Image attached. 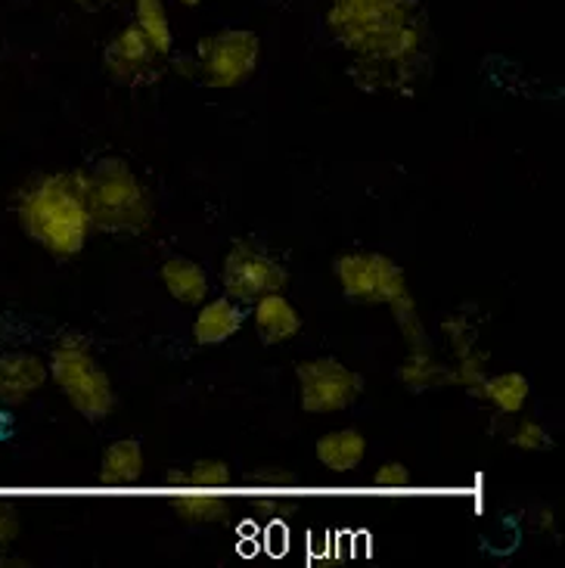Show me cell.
Here are the masks:
<instances>
[{
  "instance_id": "15",
  "label": "cell",
  "mask_w": 565,
  "mask_h": 568,
  "mask_svg": "<svg viewBox=\"0 0 565 568\" xmlns=\"http://www.w3.org/2000/svg\"><path fill=\"white\" fill-rule=\"evenodd\" d=\"M159 277L171 298L181 305H202L209 298V274L193 258H169L159 267Z\"/></svg>"
},
{
  "instance_id": "30",
  "label": "cell",
  "mask_w": 565,
  "mask_h": 568,
  "mask_svg": "<svg viewBox=\"0 0 565 568\" xmlns=\"http://www.w3.org/2000/svg\"><path fill=\"white\" fill-rule=\"evenodd\" d=\"M181 7H199V3H205V0H178Z\"/></svg>"
},
{
  "instance_id": "10",
  "label": "cell",
  "mask_w": 565,
  "mask_h": 568,
  "mask_svg": "<svg viewBox=\"0 0 565 568\" xmlns=\"http://www.w3.org/2000/svg\"><path fill=\"white\" fill-rule=\"evenodd\" d=\"M47 361L31 352H3L0 354V410H16L29 404L44 385Z\"/></svg>"
},
{
  "instance_id": "7",
  "label": "cell",
  "mask_w": 565,
  "mask_h": 568,
  "mask_svg": "<svg viewBox=\"0 0 565 568\" xmlns=\"http://www.w3.org/2000/svg\"><path fill=\"white\" fill-rule=\"evenodd\" d=\"M299 404L305 414H339L349 410L364 392V376L336 357H314L295 367Z\"/></svg>"
},
{
  "instance_id": "16",
  "label": "cell",
  "mask_w": 565,
  "mask_h": 568,
  "mask_svg": "<svg viewBox=\"0 0 565 568\" xmlns=\"http://www.w3.org/2000/svg\"><path fill=\"white\" fill-rule=\"evenodd\" d=\"M174 513L193 525H212L221 523L228 516V497L218 494V488H178V494L171 497Z\"/></svg>"
},
{
  "instance_id": "29",
  "label": "cell",
  "mask_w": 565,
  "mask_h": 568,
  "mask_svg": "<svg viewBox=\"0 0 565 568\" xmlns=\"http://www.w3.org/2000/svg\"><path fill=\"white\" fill-rule=\"evenodd\" d=\"M72 3H81V7H100V3H112V0H72Z\"/></svg>"
},
{
  "instance_id": "13",
  "label": "cell",
  "mask_w": 565,
  "mask_h": 568,
  "mask_svg": "<svg viewBox=\"0 0 565 568\" xmlns=\"http://www.w3.org/2000/svg\"><path fill=\"white\" fill-rule=\"evenodd\" d=\"M317 460L330 473H354L367 460V438L357 429H333L317 438Z\"/></svg>"
},
{
  "instance_id": "21",
  "label": "cell",
  "mask_w": 565,
  "mask_h": 568,
  "mask_svg": "<svg viewBox=\"0 0 565 568\" xmlns=\"http://www.w3.org/2000/svg\"><path fill=\"white\" fill-rule=\"evenodd\" d=\"M186 485L184 488H228L230 481H233V469H230L224 460H196L193 466H186Z\"/></svg>"
},
{
  "instance_id": "27",
  "label": "cell",
  "mask_w": 565,
  "mask_h": 568,
  "mask_svg": "<svg viewBox=\"0 0 565 568\" xmlns=\"http://www.w3.org/2000/svg\"><path fill=\"white\" fill-rule=\"evenodd\" d=\"M252 481L259 488H268V491H274V488H292L295 485V473L280 469V466H261V469L252 473Z\"/></svg>"
},
{
  "instance_id": "8",
  "label": "cell",
  "mask_w": 565,
  "mask_h": 568,
  "mask_svg": "<svg viewBox=\"0 0 565 568\" xmlns=\"http://www.w3.org/2000/svg\"><path fill=\"white\" fill-rule=\"evenodd\" d=\"M224 295L236 298L240 305H252L268 292H283L290 286V271L274 255L261 252L252 243H233L221 271Z\"/></svg>"
},
{
  "instance_id": "11",
  "label": "cell",
  "mask_w": 565,
  "mask_h": 568,
  "mask_svg": "<svg viewBox=\"0 0 565 568\" xmlns=\"http://www.w3.org/2000/svg\"><path fill=\"white\" fill-rule=\"evenodd\" d=\"M245 311L236 298L230 295H218V298H205L199 305L196 321H193V342L202 348L212 345H224L228 338H233L243 329Z\"/></svg>"
},
{
  "instance_id": "26",
  "label": "cell",
  "mask_w": 565,
  "mask_h": 568,
  "mask_svg": "<svg viewBox=\"0 0 565 568\" xmlns=\"http://www.w3.org/2000/svg\"><path fill=\"white\" fill-rule=\"evenodd\" d=\"M16 538H19V509L7 500H0V559Z\"/></svg>"
},
{
  "instance_id": "23",
  "label": "cell",
  "mask_w": 565,
  "mask_h": 568,
  "mask_svg": "<svg viewBox=\"0 0 565 568\" xmlns=\"http://www.w3.org/2000/svg\"><path fill=\"white\" fill-rule=\"evenodd\" d=\"M509 445L519 447V450H528V454H537V450H551L553 438L551 432L544 429L537 419H522L519 426L509 435Z\"/></svg>"
},
{
  "instance_id": "3",
  "label": "cell",
  "mask_w": 565,
  "mask_h": 568,
  "mask_svg": "<svg viewBox=\"0 0 565 568\" xmlns=\"http://www.w3.org/2000/svg\"><path fill=\"white\" fill-rule=\"evenodd\" d=\"M84 174V205L97 233H143L153 224L150 190L124 159L107 155Z\"/></svg>"
},
{
  "instance_id": "2",
  "label": "cell",
  "mask_w": 565,
  "mask_h": 568,
  "mask_svg": "<svg viewBox=\"0 0 565 568\" xmlns=\"http://www.w3.org/2000/svg\"><path fill=\"white\" fill-rule=\"evenodd\" d=\"M16 215L31 243L57 258H72L91 240L84 205V174L53 171L26 184L16 196Z\"/></svg>"
},
{
  "instance_id": "25",
  "label": "cell",
  "mask_w": 565,
  "mask_h": 568,
  "mask_svg": "<svg viewBox=\"0 0 565 568\" xmlns=\"http://www.w3.org/2000/svg\"><path fill=\"white\" fill-rule=\"evenodd\" d=\"M444 336L451 338V348H454V354H466L473 352V329H470V323H466V317H451V321H444Z\"/></svg>"
},
{
  "instance_id": "19",
  "label": "cell",
  "mask_w": 565,
  "mask_h": 568,
  "mask_svg": "<svg viewBox=\"0 0 565 568\" xmlns=\"http://www.w3.org/2000/svg\"><path fill=\"white\" fill-rule=\"evenodd\" d=\"M134 3V22H138L143 34L150 38L159 57H169L174 47V31H171L169 13L162 0H131Z\"/></svg>"
},
{
  "instance_id": "6",
  "label": "cell",
  "mask_w": 565,
  "mask_h": 568,
  "mask_svg": "<svg viewBox=\"0 0 565 568\" xmlns=\"http://www.w3.org/2000/svg\"><path fill=\"white\" fill-rule=\"evenodd\" d=\"M342 292L361 305H392L407 292L404 267L382 252H345L333 262Z\"/></svg>"
},
{
  "instance_id": "18",
  "label": "cell",
  "mask_w": 565,
  "mask_h": 568,
  "mask_svg": "<svg viewBox=\"0 0 565 568\" xmlns=\"http://www.w3.org/2000/svg\"><path fill=\"white\" fill-rule=\"evenodd\" d=\"M397 379L407 385L411 392H428V388H442L454 385V369L444 367L442 361L428 352H411L407 361L397 367Z\"/></svg>"
},
{
  "instance_id": "1",
  "label": "cell",
  "mask_w": 565,
  "mask_h": 568,
  "mask_svg": "<svg viewBox=\"0 0 565 568\" xmlns=\"http://www.w3.org/2000/svg\"><path fill=\"white\" fill-rule=\"evenodd\" d=\"M326 29L357 57L385 65H404L423 44L416 0H333Z\"/></svg>"
},
{
  "instance_id": "4",
  "label": "cell",
  "mask_w": 565,
  "mask_h": 568,
  "mask_svg": "<svg viewBox=\"0 0 565 568\" xmlns=\"http://www.w3.org/2000/svg\"><path fill=\"white\" fill-rule=\"evenodd\" d=\"M47 376L84 419L100 423L115 410L112 379L107 376V369L100 367V361L93 357L91 345L84 338H60L47 357Z\"/></svg>"
},
{
  "instance_id": "22",
  "label": "cell",
  "mask_w": 565,
  "mask_h": 568,
  "mask_svg": "<svg viewBox=\"0 0 565 568\" xmlns=\"http://www.w3.org/2000/svg\"><path fill=\"white\" fill-rule=\"evenodd\" d=\"M454 369V385H463L470 395L478 398V392H482V385L488 379V357L482 352H466L457 357V367Z\"/></svg>"
},
{
  "instance_id": "14",
  "label": "cell",
  "mask_w": 565,
  "mask_h": 568,
  "mask_svg": "<svg viewBox=\"0 0 565 568\" xmlns=\"http://www.w3.org/2000/svg\"><path fill=\"white\" fill-rule=\"evenodd\" d=\"M147 469V457H143V445L138 438H122L112 442L103 450L100 460V481L109 488H122V485H138Z\"/></svg>"
},
{
  "instance_id": "5",
  "label": "cell",
  "mask_w": 565,
  "mask_h": 568,
  "mask_svg": "<svg viewBox=\"0 0 565 568\" xmlns=\"http://www.w3.org/2000/svg\"><path fill=\"white\" fill-rule=\"evenodd\" d=\"M261 38L249 29H224L202 38L196 47V69L205 84L230 91L243 88L259 72Z\"/></svg>"
},
{
  "instance_id": "9",
  "label": "cell",
  "mask_w": 565,
  "mask_h": 568,
  "mask_svg": "<svg viewBox=\"0 0 565 568\" xmlns=\"http://www.w3.org/2000/svg\"><path fill=\"white\" fill-rule=\"evenodd\" d=\"M159 53L150 44V38L143 34L138 22H128L103 50V65L109 78H115L119 84H143L155 75L159 69Z\"/></svg>"
},
{
  "instance_id": "20",
  "label": "cell",
  "mask_w": 565,
  "mask_h": 568,
  "mask_svg": "<svg viewBox=\"0 0 565 568\" xmlns=\"http://www.w3.org/2000/svg\"><path fill=\"white\" fill-rule=\"evenodd\" d=\"M392 314H395L397 329H401V336L407 342V348L411 352H428L432 348V342H428L426 333V323L420 317V311H416V302H413L411 292H404L397 302H392Z\"/></svg>"
},
{
  "instance_id": "28",
  "label": "cell",
  "mask_w": 565,
  "mask_h": 568,
  "mask_svg": "<svg viewBox=\"0 0 565 568\" xmlns=\"http://www.w3.org/2000/svg\"><path fill=\"white\" fill-rule=\"evenodd\" d=\"M535 528H541V531H551L553 528V513L547 507H541V509H535Z\"/></svg>"
},
{
  "instance_id": "17",
  "label": "cell",
  "mask_w": 565,
  "mask_h": 568,
  "mask_svg": "<svg viewBox=\"0 0 565 568\" xmlns=\"http://www.w3.org/2000/svg\"><path fill=\"white\" fill-rule=\"evenodd\" d=\"M528 395H532V385L528 379L516 373V369H506V373H497V376H488L485 385H482V392H478V398H485L497 410V414L504 416H516L525 410V404H528Z\"/></svg>"
},
{
  "instance_id": "12",
  "label": "cell",
  "mask_w": 565,
  "mask_h": 568,
  "mask_svg": "<svg viewBox=\"0 0 565 568\" xmlns=\"http://www.w3.org/2000/svg\"><path fill=\"white\" fill-rule=\"evenodd\" d=\"M252 305H255V314H252L255 333L264 345H280V342L302 333V314L283 292H268Z\"/></svg>"
},
{
  "instance_id": "24",
  "label": "cell",
  "mask_w": 565,
  "mask_h": 568,
  "mask_svg": "<svg viewBox=\"0 0 565 568\" xmlns=\"http://www.w3.org/2000/svg\"><path fill=\"white\" fill-rule=\"evenodd\" d=\"M411 481V469L397 460L382 463L380 469H376V476H373V485H380V488H407Z\"/></svg>"
}]
</instances>
